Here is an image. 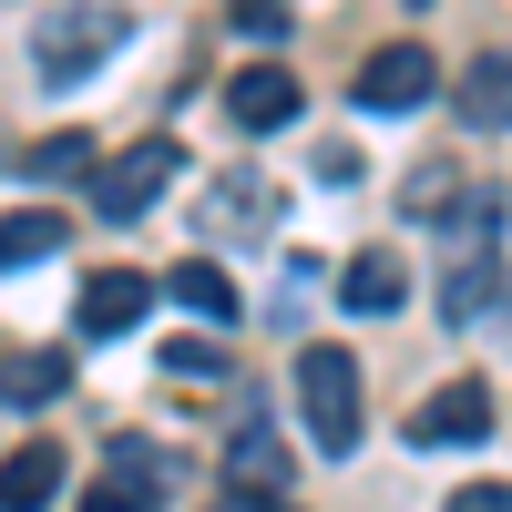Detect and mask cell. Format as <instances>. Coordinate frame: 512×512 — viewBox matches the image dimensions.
<instances>
[{
    "instance_id": "cell-1",
    "label": "cell",
    "mask_w": 512,
    "mask_h": 512,
    "mask_svg": "<svg viewBox=\"0 0 512 512\" xmlns=\"http://www.w3.org/2000/svg\"><path fill=\"white\" fill-rule=\"evenodd\" d=\"M297 410H308V441L349 461L359 451V359L349 349H297Z\"/></svg>"
},
{
    "instance_id": "cell-2",
    "label": "cell",
    "mask_w": 512,
    "mask_h": 512,
    "mask_svg": "<svg viewBox=\"0 0 512 512\" xmlns=\"http://www.w3.org/2000/svg\"><path fill=\"white\" fill-rule=\"evenodd\" d=\"M123 31H134L123 11H93V0H72V11H52V21L31 31V62H41V82H82L93 62H113V52H123Z\"/></svg>"
},
{
    "instance_id": "cell-3",
    "label": "cell",
    "mask_w": 512,
    "mask_h": 512,
    "mask_svg": "<svg viewBox=\"0 0 512 512\" xmlns=\"http://www.w3.org/2000/svg\"><path fill=\"white\" fill-rule=\"evenodd\" d=\"M164 185H175V144L144 134V144H123L103 175H93V205H103L113 226H134V216H154V195H164Z\"/></svg>"
},
{
    "instance_id": "cell-4",
    "label": "cell",
    "mask_w": 512,
    "mask_h": 512,
    "mask_svg": "<svg viewBox=\"0 0 512 512\" xmlns=\"http://www.w3.org/2000/svg\"><path fill=\"white\" fill-rule=\"evenodd\" d=\"M431 103V41H379L359 62V113H420Z\"/></svg>"
},
{
    "instance_id": "cell-5",
    "label": "cell",
    "mask_w": 512,
    "mask_h": 512,
    "mask_svg": "<svg viewBox=\"0 0 512 512\" xmlns=\"http://www.w3.org/2000/svg\"><path fill=\"white\" fill-rule=\"evenodd\" d=\"M410 441H420V451H472V441H492V390H482V379L431 390V400L410 410Z\"/></svg>"
},
{
    "instance_id": "cell-6",
    "label": "cell",
    "mask_w": 512,
    "mask_h": 512,
    "mask_svg": "<svg viewBox=\"0 0 512 512\" xmlns=\"http://www.w3.org/2000/svg\"><path fill=\"white\" fill-rule=\"evenodd\" d=\"M144 308H154V277H144V267H103V277H82V297H72L82 338H123V328H144Z\"/></svg>"
},
{
    "instance_id": "cell-7",
    "label": "cell",
    "mask_w": 512,
    "mask_h": 512,
    "mask_svg": "<svg viewBox=\"0 0 512 512\" xmlns=\"http://www.w3.org/2000/svg\"><path fill=\"white\" fill-rule=\"evenodd\" d=\"M297 103H308V93H297L287 62H246V72L226 82V113L246 123V134H277V123H297Z\"/></svg>"
},
{
    "instance_id": "cell-8",
    "label": "cell",
    "mask_w": 512,
    "mask_h": 512,
    "mask_svg": "<svg viewBox=\"0 0 512 512\" xmlns=\"http://www.w3.org/2000/svg\"><path fill=\"white\" fill-rule=\"evenodd\" d=\"M277 185L267 175H216V185H205V236H267L277 226Z\"/></svg>"
},
{
    "instance_id": "cell-9",
    "label": "cell",
    "mask_w": 512,
    "mask_h": 512,
    "mask_svg": "<svg viewBox=\"0 0 512 512\" xmlns=\"http://www.w3.org/2000/svg\"><path fill=\"white\" fill-rule=\"evenodd\" d=\"M226 482H236L246 502H256V492H267V502H277V492L297 482V461H287V441L267 431V420H246V431L226 441Z\"/></svg>"
},
{
    "instance_id": "cell-10",
    "label": "cell",
    "mask_w": 512,
    "mask_h": 512,
    "mask_svg": "<svg viewBox=\"0 0 512 512\" xmlns=\"http://www.w3.org/2000/svg\"><path fill=\"white\" fill-rule=\"evenodd\" d=\"M338 297H349L359 318H390L400 297H410V267H400L390 246H359V256H349V277H338Z\"/></svg>"
},
{
    "instance_id": "cell-11",
    "label": "cell",
    "mask_w": 512,
    "mask_h": 512,
    "mask_svg": "<svg viewBox=\"0 0 512 512\" xmlns=\"http://www.w3.org/2000/svg\"><path fill=\"white\" fill-rule=\"evenodd\" d=\"M62 390H72V359H62V349H0V400L52 410Z\"/></svg>"
},
{
    "instance_id": "cell-12",
    "label": "cell",
    "mask_w": 512,
    "mask_h": 512,
    "mask_svg": "<svg viewBox=\"0 0 512 512\" xmlns=\"http://www.w3.org/2000/svg\"><path fill=\"white\" fill-rule=\"evenodd\" d=\"M52 492H62V451L52 441H21L11 461H0V512H41Z\"/></svg>"
},
{
    "instance_id": "cell-13",
    "label": "cell",
    "mask_w": 512,
    "mask_h": 512,
    "mask_svg": "<svg viewBox=\"0 0 512 512\" xmlns=\"http://www.w3.org/2000/svg\"><path fill=\"white\" fill-rule=\"evenodd\" d=\"M103 482H123V492H144V502L164 512V492H175L185 472H175V461H164L154 441H103Z\"/></svg>"
},
{
    "instance_id": "cell-14",
    "label": "cell",
    "mask_w": 512,
    "mask_h": 512,
    "mask_svg": "<svg viewBox=\"0 0 512 512\" xmlns=\"http://www.w3.org/2000/svg\"><path fill=\"white\" fill-rule=\"evenodd\" d=\"M62 216L52 205H11V216H0V267H41V256H62Z\"/></svg>"
},
{
    "instance_id": "cell-15",
    "label": "cell",
    "mask_w": 512,
    "mask_h": 512,
    "mask_svg": "<svg viewBox=\"0 0 512 512\" xmlns=\"http://www.w3.org/2000/svg\"><path fill=\"white\" fill-rule=\"evenodd\" d=\"M461 123H512V52H482L472 72H461Z\"/></svg>"
},
{
    "instance_id": "cell-16",
    "label": "cell",
    "mask_w": 512,
    "mask_h": 512,
    "mask_svg": "<svg viewBox=\"0 0 512 512\" xmlns=\"http://www.w3.org/2000/svg\"><path fill=\"white\" fill-rule=\"evenodd\" d=\"M164 287H175V297H185V308H195V318H216V328L236 318V277L216 267V256H185V267H175V277H164Z\"/></svg>"
},
{
    "instance_id": "cell-17",
    "label": "cell",
    "mask_w": 512,
    "mask_h": 512,
    "mask_svg": "<svg viewBox=\"0 0 512 512\" xmlns=\"http://www.w3.org/2000/svg\"><path fill=\"white\" fill-rule=\"evenodd\" d=\"M21 175H31V185H72V175H93V134H41V144L21 154Z\"/></svg>"
},
{
    "instance_id": "cell-18",
    "label": "cell",
    "mask_w": 512,
    "mask_h": 512,
    "mask_svg": "<svg viewBox=\"0 0 512 512\" xmlns=\"http://www.w3.org/2000/svg\"><path fill=\"white\" fill-rule=\"evenodd\" d=\"M492 297H502V267H492V256H472V267H461V277L441 287V308H451V318H482Z\"/></svg>"
},
{
    "instance_id": "cell-19",
    "label": "cell",
    "mask_w": 512,
    "mask_h": 512,
    "mask_svg": "<svg viewBox=\"0 0 512 512\" xmlns=\"http://www.w3.org/2000/svg\"><path fill=\"white\" fill-rule=\"evenodd\" d=\"M164 369L175 379H226V349L216 338H164Z\"/></svg>"
},
{
    "instance_id": "cell-20",
    "label": "cell",
    "mask_w": 512,
    "mask_h": 512,
    "mask_svg": "<svg viewBox=\"0 0 512 512\" xmlns=\"http://www.w3.org/2000/svg\"><path fill=\"white\" fill-rule=\"evenodd\" d=\"M441 512H512V482H461Z\"/></svg>"
},
{
    "instance_id": "cell-21",
    "label": "cell",
    "mask_w": 512,
    "mask_h": 512,
    "mask_svg": "<svg viewBox=\"0 0 512 512\" xmlns=\"http://www.w3.org/2000/svg\"><path fill=\"white\" fill-rule=\"evenodd\" d=\"M236 31H256V41H277V31H287V0H236Z\"/></svg>"
},
{
    "instance_id": "cell-22",
    "label": "cell",
    "mask_w": 512,
    "mask_h": 512,
    "mask_svg": "<svg viewBox=\"0 0 512 512\" xmlns=\"http://www.w3.org/2000/svg\"><path fill=\"white\" fill-rule=\"evenodd\" d=\"M82 512H154V502H144V492H123V482H103V472H93V492H82Z\"/></svg>"
},
{
    "instance_id": "cell-23",
    "label": "cell",
    "mask_w": 512,
    "mask_h": 512,
    "mask_svg": "<svg viewBox=\"0 0 512 512\" xmlns=\"http://www.w3.org/2000/svg\"><path fill=\"white\" fill-rule=\"evenodd\" d=\"M216 512H256V502H246V492H226V502H216Z\"/></svg>"
}]
</instances>
